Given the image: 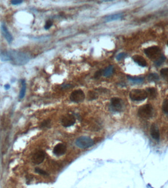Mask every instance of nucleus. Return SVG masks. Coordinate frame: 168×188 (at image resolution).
I'll return each instance as SVG.
<instances>
[{
  "label": "nucleus",
  "instance_id": "f257e3e1",
  "mask_svg": "<svg viewBox=\"0 0 168 188\" xmlns=\"http://www.w3.org/2000/svg\"><path fill=\"white\" fill-rule=\"evenodd\" d=\"M11 61H13L16 64L22 65L25 64L30 60V57L24 52L15 51H9Z\"/></svg>",
  "mask_w": 168,
  "mask_h": 188
},
{
  "label": "nucleus",
  "instance_id": "f03ea898",
  "mask_svg": "<svg viewBox=\"0 0 168 188\" xmlns=\"http://www.w3.org/2000/svg\"><path fill=\"white\" fill-rule=\"evenodd\" d=\"M76 145L81 148H90L94 145V141L92 139L87 136H82L77 139Z\"/></svg>",
  "mask_w": 168,
  "mask_h": 188
},
{
  "label": "nucleus",
  "instance_id": "7ed1b4c3",
  "mask_svg": "<svg viewBox=\"0 0 168 188\" xmlns=\"http://www.w3.org/2000/svg\"><path fill=\"white\" fill-rule=\"evenodd\" d=\"M131 99L133 101H142L148 97L147 91L140 89H133L129 94Z\"/></svg>",
  "mask_w": 168,
  "mask_h": 188
},
{
  "label": "nucleus",
  "instance_id": "20e7f679",
  "mask_svg": "<svg viewBox=\"0 0 168 188\" xmlns=\"http://www.w3.org/2000/svg\"><path fill=\"white\" fill-rule=\"evenodd\" d=\"M138 114L142 118L148 119L151 118L153 114L152 106L150 104L144 105L139 109Z\"/></svg>",
  "mask_w": 168,
  "mask_h": 188
},
{
  "label": "nucleus",
  "instance_id": "39448f33",
  "mask_svg": "<svg viewBox=\"0 0 168 188\" xmlns=\"http://www.w3.org/2000/svg\"><path fill=\"white\" fill-rule=\"evenodd\" d=\"M85 94L81 90H75L72 92L70 95V99L72 102L79 103L84 101Z\"/></svg>",
  "mask_w": 168,
  "mask_h": 188
},
{
  "label": "nucleus",
  "instance_id": "423d86ee",
  "mask_svg": "<svg viewBox=\"0 0 168 188\" xmlns=\"http://www.w3.org/2000/svg\"><path fill=\"white\" fill-rule=\"evenodd\" d=\"M111 107L114 111L121 112L124 107L123 101L119 98H113L111 99Z\"/></svg>",
  "mask_w": 168,
  "mask_h": 188
},
{
  "label": "nucleus",
  "instance_id": "0eeeda50",
  "mask_svg": "<svg viewBox=\"0 0 168 188\" xmlns=\"http://www.w3.org/2000/svg\"><path fill=\"white\" fill-rule=\"evenodd\" d=\"M75 122V117L72 115L69 114L63 116V117H62L61 120L62 125L65 128L70 127L72 125H74Z\"/></svg>",
  "mask_w": 168,
  "mask_h": 188
},
{
  "label": "nucleus",
  "instance_id": "6e6552de",
  "mask_svg": "<svg viewBox=\"0 0 168 188\" xmlns=\"http://www.w3.org/2000/svg\"><path fill=\"white\" fill-rule=\"evenodd\" d=\"M144 51L148 57L154 59L160 53V48L157 46H153L146 48Z\"/></svg>",
  "mask_w": 168,
  "mask_h": 188
},
{
  "label": "nucleus",
  "instance_id": "1a4fd4ad",
  "mask_svg": "<svg viewBox=\"0 0 168 188\" xmlns=\"http://www.w3.org/2000/svg\"><path fill=\"white\" fill-rule=\"evenodd\" d=\"M45 158V153L42 151H36L32 156V160L34 164L38 165L43 162Z\"/></svg>",
  "mask_w": 168,
  "mask_h": 188
},
{
  "label": "nucleus",
  "instance_id": "9d476101",
  "mask_svg": "<svg viewBox=\"0 0 168 188\" xmlns=\"http://www.w3.org/2000/svg\"><path fill=\"white\" fill-rule=\"evenodd\" d=\"M66 145L65 144L60 143L58 144L54 147L53 149V153L57 156H62L63 155L65 154L66 151Z\"/></svg>",
  "mask_w": 168,
  "mask_h": 188
},
{
  "label": "nucleus",
  "instance_id": "9b49d317",
  "mask_svg": "<svg viewBox=\"0 0 168 188\" xmlns=\"http://www.w3.org/2000/svg\"><path fill=\"white\" fill-rule=\"evenodd\" d=\"M1 29L2 32L3 36L5 38L6 40L9 43L12 42V40H13L12 35L11 34L10 31H8L7 26H5V24L4 23L1 25Z\"/></svg>",
  "mask_w": 168,
  "mask_h": 188
},
{
  "label": "nucleus",
  "instance_id": "f8f14e48",
  "mask_svg": "<svg viewBox=\"0 0 168 188\" xmlns=\"http://www.w3.org/2000/svg\"><path fill=\"white\" fill-rule=\"evenodd\" d=\"M132 59L135 62H136L139 66L142 67H145L147 65V63L145 59L143 57L140 55H135L132 57Z\"/></svg>",
  "mask_w": 168,
  "mask_h": 188
},
{
  "label": "nucleus",
  "instance_id": "ddd939ff",
  "mask_svg": "<svg viewBox=\"0 0 168 188\" xmlns=\"http://www.w3.org/2000/svg\"><path fill=\"white\" fill-rule=\"evenodd\" d=\"M151 134L153 139L155 140H159L160 138V134L157 128L156 125L153 124L151 128Z\"/></svg>",
  "mask_w": 168,
  "mask_h": 188
},
{
  "label": "nucleus",
  "instance_id": "4468645a",
  "mask_svg": "<svg viewBox=\"0 0 168 188\" xmlns=\"http://www.w3.org/2000/svg\"><path fill=\"white\" fill-rule=\"evenodd\" d=\"M123 15L121 13L115 14L113 15H108L105 17V21L107 22L118 20L122 19Z\"/></svg>",
  "mask_w": 168,
  "mask_h": 188
},
{
  "label": "nucleus",
  "instance_id": "2eb2a0df",
  "mask_svg": "<svg viewBox=\"0 0 168 188\" xmlns=\"http://www.w3.org/2000/svg\"><path fill=\"white\" fill-rule=\"evenodd\" d=\"M114 71V68L112 65L108 66L103 71V75L105 77H109L112 75Z\"/></svg>",
  "mask_w": 168,
  "mask_h": 188
},
{
  "label": "nucleus",
  "instance_id": "dca6fc26",
  "mask_svg": "<svg viewBox=\"0 0 168 188\" xmlns=\"http://www.w3.org/2000/svg\"><path fill=\"white\" fill-rule=\"evenodd\" d=\"M0 60L3 62L11 61L9 51H3L0 54Z\"/></svg>",
  "mask_w": 168,
  "mask_h": 188
},
{
  "label": "nucleus",
  "instance_id": "f3484780",
  "mask_svg": "<svg viewBox=\"0 0 168 188\" xmlns=\"http://www.w3.org/2000/svg\"><path fill=\"white\" fill-rule=\"evenodd\" d=\"M22 87L21 89L19 98L20 99L24 98L26 92V84L24 79H23L21 82Z\"/></svg>",
  "mask_w": 168,
  "mask_h": 188
},
{
  "label": "nucleus",
  "instance_id": "a211bd4d",
  "mask_svg": "<svg viewBox=\"0 0 168 188\" xmlns=\"http://www.w3.org/2000/svg\"><path fill=\"white\" fill-rule=\"evenodd\" d=\"M127 78L129 81L134 84H141L144 81V78H134L130 76H128Z\"/></svg>",
  "mask_w": 168,
  "mask_h": 188
},
{
  "label": "nucleus",
  "instance_id": "6ab92c4d",
  "mask_svg": "<svg viewBox=\"0 0 168 188\" xmlns=\"http://www.w3.org/2000/svg\"><path fill=\"white\" fill-rule=\"evenodd\" d=\"M147 94L151 97V98H155L156 95V89L154 88H149L147 89Z\"/></svg>",
  "mask_w": 168,
  "mask_h": 188
},
{
  "label": "nucleus",
  "instance_id": "aec40b11",
  "mask_svg": "<svg viewBox=\"0 0 168 188\" xmlns=\"http://www.w3.org/2000/svg\"><path fill=\"white\" fill-rule=\"evenodd\" d=\"M148 80L149 81H156L159 79V77L157 74L152 73L149 74L148 77Z\"/></svg>",
  "mask_w": 168,
  "mask_h": 188
},
{
  "label": "nucleus",
  "instance_id": "412c9836",
  "mask_svg": "<svg viewBox=\"0 0 168 188\" xmlns=\"http://www.w3.org/2000/svg\"><path fill=\"white\" fill-rule=\"evenodd\" d=\"M165 57H164V55H162L157 59H156V61L154 62L155 64L156 65V66H160L165 61Z\"/></svg>",
  "mask_w": 168,
  "mask_h": 188
},
{
  "label": "nucleus",
  "instance_id": "4be33fe9",
  "mask_svg": "<svg viewBox=\"0 0 168 188\" xmlns=\"http://www.w3.org/2000/svg\"><path fill=\"white\" fill-rule=\"evenodd\" d=\"M162 76L165 79H168V68L162 69L160 71Z\"/></svg>",
  "mask_w": 168,
  "mask_h": 188
},
{
  "label": "nucleus",
  "instance_id": "5701e85b",
  "mask_svg": "<svg viewBox=\"0 0 168 188\" xmlns=\"http://www.w3.org/2000/svg\"><path fill=\"white\" fill-rule=\"evenodd\" d=\"M35 172L36 173H38L39 175H45V176L48 175V174L47 173V172H46L45 171H43V169H39V168H35Z\"/></svg>",
  "mask_w": 168,
  "mask_h": 188
},
{
  "label": "nucleus",
  "instance_id": "b1692460",
  "mask_svg": "<svg viewBox=\"0 0 168 188\" xmlns=\"http://www.w3.org/2000/svg\"><path fill=\"white\" fill-rule=\"evenodd\" d=\"M163 110L164 113L168 114V100L166 99L163 104Z\"/></svg>",
  "mask_w": 168,
  "mask_h": 188
},
{
  "label": "nucleus",
  "instance_id": "393cba45",
  "mask_svg": "<svg viewBox=\"0 0 168 188\" xmlns=\"http://www.w3.org/2000/svg\"><path fill=\"white\" fill-rule=\"evenodd\" d=\"M89 97L90 100H93V99L96 98L98 97V95H97V94L94 92L90 91L89 92Z\"/></svg>",
  "mask_w": 168,
  "mask_h": 188
},
{
  "label": "nucleus",
  "instance_id": "a878e982",
  "mask_svg": "<svg viewBox=\"0 0 168 188\" xmlns=\"http://www.w3.org/2000/svg\"><path fill=\"white\" fill-rule=\"evenodd\" d=\"M127 56V54H125V52H121L116 57V59L118 61L121 60V59H124Z\"/></svg>",
  "mask_w": 168,
  "mask_h": 188
},
{
  "label": "nucleus",
  "instance_id": "bb28decb",
  "mask_svg": "<svg viewBox=\"0 0 168 188\" xmlns=\"http://www.w3.org/2000/svg\"><path fill=\"white\" fill-rule=\"evenodd\" d=\"M53 23L52 22L51 20H48L46 22L44 28L46 30H48L51 28V26H52Z\"/></svg>",
  "mask_w": 168,
  "mask_h": 188
},
{
  "label": "nucleus",
  "instance_id": "cd10ccee",
  "mask_svg": "<svg viewBox=\"0 0 168 188\" xmlns=\"http://www.w3.org/2000/svg\"><path fill=\"white\" fill-rule=\"evenodd\" d=\"M102 75H103V71L99 70L98 71L96 72L95 75H94V78H99Z\"/></svg>",
  "mask_w": 168,
  "mask_h": 188
},
{
  "label": "nucleus",
  "instance_id": "c85d7f7f",
  "mask_svg": "<svg viewBox=\"0 0 168 188\" xmlns=\"http://www.w3.org/2000/svg\"><path fill=\"white\" fill-rule=\"evenodd\" d=\"M22 2L23 1H21V0H14V1H11V4H13V5H18V4H21Z\"/></svg>",
  "mask_w": 168,
  "mask_h": 188
},
{
  "label": "nucleus",
  "instance_id": "c756f323",
  "mask_svg": "<svg viewBox=\"0 0 168 188\" xmlns=\"http://www.w3.org/2000/svg\"><path fill=\"white\" fill-rule=\"evenodd\" d=\"M50 122L49 120H47V121H45L42 122V124L41 125L42 127H47L48 126V125H50Z\"/></svg>",
  "mask_w": 168,
  "mask_h": 188
},
{
  "label": "nucleus",
  "instance_id": "7c9ffc66",
  "mask_svg": "<svg viewBox=\"0 0 168 188\" xmlns=\"http://www.w3.org/2000/svg\"><path fill=\"white\" fill-rule=\"evenodd\" d=\"M5 88V90H8V89H10V85L9 84H6L4 86Z\"/></svg>",
  "mask_w": 168,
  "mask_h": 188
},
{
  "label": "nucleus",
  "instance_id": "2f4dec72",
  "mask_svg": "<svg viewBox=\"0 0 168 188\" xmlns=\"http://www.w3.org/2000/svg\"><path fill=\"white\" fill-rule=\"evenodd\" d=\"M167 44H168V42H167Z\"/></svg>",
  "mask_w": 168,
  "mask_h": 188
}]
</instances>
